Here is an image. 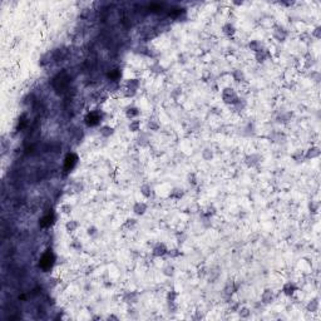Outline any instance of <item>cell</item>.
<instances>
[{
  "label": "cell",
  "instance_id": "obj_7",
  "mask_svg": "<svg viewBox=\"0 0 321 321\" xmlns=\"http://www.w3.org/2000/svg\"><path fill=\"white\" fill-rule=\"evenodd\" d=\"M272 300H273V294H272V291H271V290H265V292L262 294V302L268 304V302H271Z\"/></svg>",
  "mask_w": 321,
  "mask_h": 321
},
{
  "label": "cell",
  "instance_id": "obj_18",
  "mask_svg": "<svg viewBox=\"0 0 321 321\" xmlns=\"http://www.w3.org/2000/svg\"><path fill=\"white\" fill-rule=\"evenodd\" d=\"M285 37H286V33H285L284 29H279L275 31V38H277L279 40H284Z\"/></svg>",
  "mask_w": 321,
  "mask_h": 321
},
{
  "label": "cell",
  "instance_id": "obj_23",
  "mask_svg": "<svg viewBox=\"0 0 321 321\" xmlns=\"http://www.w3.org/2000/svg\"><path fill=\"white\" fill-rule=\"evenodd\" d=\"M250 314H251V311H248L247 309H242V310H240V316H241V318H248Z\"/></svg>",
  "mask_w": 321,
  "mask_h": 321
},
{
  "label": "cell",
  "instance_id": "obj_8",
  "mask_svg": "<svg viewBox=\"0 0 321 321\" xmlns=\"http://www.w3.org/2000/svg\"><path fill=\"white\" fill-rule=\"evenodd\" d=\"M101 134H102L103 137H109V136H112V134H113V128H112V127H109V125L102 127V128H101Z\"/></svg>",
  "mask_w": 321,
  "mask_h": 321
},
{
  "label": "cell",
  "instance_id": "obj_24",
  "mask_svg": "<svg viewBox=\"0 0 321 321\" xmlns=\"http://www.w3.org/2000/svg\"><path fill=\"white\" fill-rule=\"evenodd\" d=\"M88 233H89V235H96V233H97V231H96V228H94V227H92V228H89V229H88Z\"/></svg>",
  "mask_w": 321,
  "mask_h": 321
},
{
  "label": "cell",
  "instance_id": "obj_6",
  "mask_svg": "<svg viewBox=\"0 0 321 321\" xmlns=\"http://www.w3.org/2000/svg\"><path fill=\"white\" fill-rule=\"evenodd\" d=\"M75 163H77V157L74 154H69L65 158V169H72Z\"/></svg>",
  "mask_w": 321,
  "mask_h": 321
},
{
  "label": "cell",
  "instance_id": "obj_4",
  "mask_svg": "<svg viewBox=\"0 0 321 321\" xmlns=\"http://www.w3.org/2000/svg\"><path fill=\"white\" fill-rule=\"evenodd\" d=\"M168 251H167V248H166V246L163 243H158L156 247L153 248V255L154 256H163L166 255Z\"/></svg>",
  "mask_w": 321,
  "mask_h": 321
},
{
  "label": "cell",
  "instance_id": "obj_9",
  "mask_svg": "<svg viewBox=\"0 0 321 321\" xmlns=\"http://www.w3.org/2000/svg\"><path fill=\"white\" fill-rule=\"evenodd\" d=\"M266 57H267V51L265 49H260L259 51H256V59L259 62H265Z\"/></svg>",
  "mask_w": 321,
  "mask_h": 321
},
{
  "label": "cell",
  "instance_id": "obj_19",
  "mask_svg": "<svg viewBox=\"0 0 321 321\" xmlns=\"http://www.w3.org/2000/svg\"><path fill=\"white\" fill-rule=\"evenodd\" d=\"M250 49L253 50V51H259L261 49V45H260V43L257 42V40H253L250 43Z\"/></svg>",
  "mask_w": 321,
  "mask_h": 321
},
{
  "label": "cell",
  "instance_id": "obj_13",
  "mask_svg": "<svg viewBox=\"0 0 321 321\" xmlns=\"http://www.w3.org/2000/svg\"><path fill=\"white\" fill-rule=\"evenodd\" d=\"M138 114H139V110H138L137 108H133V107L127 110V117L128 118H134V117H137Z\"/></svg>",
  "mask_w": 321,
  "mask_h": 321
},
{
  "label": "cell",
  "instance_id": "obj_16",
  "mask_svg": "<svg viewBox=\"0 0 321 321\" xmlns=\"http://www.w3.org/2000/svg\"><path fill=\"white\" fill-rule=\"evenodd\" d=\"M223 31H225V34H227L229 37V35H233V33H235V28L231 24H226L223 26Z\"/></svg>",
  "mask_w": 321,
  "mask_h": 321
},
{
  "label": "cell",
  "instance_id": "obj_1",
  "mask_svg": "<svg viewBox=\"0 0 321 321\" xmlns=\"http://www.w3.org/2000/svg\"><path fill=\"white\" fill-rule=\"evenodd\" d=\"M222 98L225 103H227V104H236L238 102V97L232 88H226L222 93Z\"/></svg>",
  "mask_w": 321,
  "mask_h": 321
},
{
  "label": "cell",
  "instance_id": "obj_14",
  "mask_svg": "<svg viewBox=\"0 0 321 321\" xmlns=\"http://www.w3.org/2000/svg\"><path fill=\"white\" fill-rule=\"evenodd\" d=\"M65 227H67V231L68 232H73V231H75V228L78 227V223L75 222V221H69V222L65 225Z\"/></svg>",
  "mask_w": 321,
  "mask_h": 321
},
{
  "label": "cell",
  "instance_id": "obj_5",
  "mask_svg": "<svg viewBox=\"0 0 321 321\" xmlns=\"http://www.w3.org/2000/svg\"><path fill=\"white\" fill-rule=\"evenodd\" d=\"M133 211H134V213H136V215H144V212L147 211V205L138 202V203L134 205Z\"/></svg>",
  "mask_w": 321,
  "mask_h": 321
},
{
  "label": "cell",
  "instance_id": "obj_12",
  "mask_svg": "<svg viewBox=\"0 0 321 321\" xmlns=\"http://www.w3.org/2000/svg\"><path fill=\"white\" fill-rule=\"evenodd\" d=\"M141 192L143 193L146 197H149V196H150V192H152V188H150L149 184H143V186L141 187Z\"/></svg>",
  "mask_w": 321,
  "mask_h": 321
},
{
  "label": "cell",
  "instance_id": "obj_10",
  "mask_svg": "<svg viewBox=\"0 0 321 321\" xmlns=\"http://www.w3.org/2000/svg\"><path fill=\"white\" fill-rule=\"evenodd\" d=\"M51 221H53V216L50 215H46L45 217H43L42 221H40V225L43 226V227H48L49 225H51Z\"/></svg>",
  "mask_w": 321,
  "mask_h": 321
},
{
  "label": "cell",
  "instance_id": "obj_15",
  "mask_svg": "<svg viewBox=\"0 0 321 321\" xmlns=\"http://www.w3.org/2000/svg\"><path fill=\"white\" fill-rule=\"evenodd\" d=\"M232 75H233V78H235V80H237V82H242L245 79V75L241 70H235Z\"/></svg>",
  "mask_w": 321,
  "mask_h": 321
},
{
  "label": "cell",
  "instance_id": "obj_22",
  "mask_svg": "<svg viewBox=\"0 0 321 321\" xmlns=\"http://www.w3.org/2000/svg\"><path fill=\"white\" fill-rule=\"evenodd\" d=\"M319 306V304H318V300H314V301H311L310 304H309V310H311V311H315L316 309H318Z\"/></svg>",
  "mask_w": 321,
  "mask_h": 321
},
{
  "label": "cell",
  "instance_id": "obj_21",
  "mask_svg": "<svg viewBox=\"0 0 321 321\" xmlns=\"http://www.w3.org/2000/svg\"><path fill=\"white\" fill-rule=\"evenodd\" d=\"M256 158H257V156H255V154L250 156V157L247 158V163H248V166H255L257 162H259V161H256Z\"/></svg>",
  "mask_w": 321,
  "mask_h": 321
},
{
  "label": "cell",
  "instance_id": "obj_17",
  "mask_svg": "<svg viewBox=\"0 0 321 321\" xmlns=\"http://www.w3.org/2000/svg\"><path fill=\"white\" fill-rule=\"evenodd\" d=\"M139 127H141V123L138 121H132L129 123V129L132 130V132H137V130H139Z\"/></svg>",
  "mask_w": 321,
  "mask_h": 321
},
{
  "label": "cell",
  "instance_id": "obj_20",
  "mask_svg": "<svg viewBox=\"0 0 321 321\" xmlns=\"http://www.w3.org/2000/svg\"><path fill=\"white\" fill-rule=\"evenodd\" d=\"M202 157H203L206 161H209V159H211V158L213 157V154H212V152H211L209 149H205L203 153H202Z\"/></svg>",
  "mask_w": 321,
  "mask_h": 321
},
{
  "label": "cell",
  "instance_id": "obj_11",
  "mask_svg": "<svg viewBox=\"0 0 321 321\" xmlns=\"http://www.w3.org/2000/svg\"><path fill=\"white\" fill-rule=\"evenodd\" d=\"M295 291V286H294V284H291V282H288L285 285V287H284V292L286 295H291L292 292Z\"/></svg>",
  "mask_w": 321,
  "mask_h": 321
},
{
  "label": "cell",
  "instance_id": "obj_2",
  "mask_svg": "<svg viewBox=\"0 0 321 321\" xmlns=\"http://www.w3.org/2000/svg\"><path fill=\"white\" fill-rule=\"evenodd\" d=\"M53 256H51V253H45L44 256H43V259H42V261H40V266L43 267V268H49L50 266H51V263H53Z\"/></svg>",
  "mask_w": 321,
  "mask_h": 321
},
{
  "label": "cell",
  "instance_id": "obj_3",
  "mask_svg": "<svg viewBox=\"0 0 321 321\" xmlns=\"http://www.w3.org/2000/svg\"><path fill=\"white\" fill-rule=\"evenodd\" d=\"M99 121H101V117L97 113H89L88 117L85 118V123L88 125H96Z\"/></svg>",
  "mask_w": 321,
  "mask_h": 321
}]
</instances>
